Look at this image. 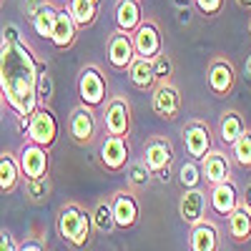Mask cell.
Listing matches in <instances>:
<instances>
[{"label":"cell","mask_w":251,"mask_h":251,"mask_svg":"<svg viewBox=\"0 0 251 251\" xmlns=\"http://www.w3.org/2000/svg\"><path fill=\"white\" fill-rule=\"evenodd\" d=\"M38 58L25 40H0V93L18 118H30L38 108L35 78Z\"/></svg>","instance_id":"6da1fadb"},{"label":"cell","mask_w":251,"mask_h":251,"mask_svg":"<svg viewBox=\"0 0 251 251\" xmlns=\"http://www.w3.org/2000/svg\"><path fill=\"white\" fill-rule=\"evenodd\" d=\"M58 234L75 251L86 249L91 244V234H93L91 214L86 211V208H80L78 203H66L58 214Z\"/></svg>","instance_id":"7a4b0ae2"},{"label":"cell","mask_w":251,"mask_h":251,"mask_svg":"<svg viewBox=\"0 0 251 251\" xmlns=\"http://www.w3.org/2000/svg\"><path fill=\"white\" fill-rule=\"evenodd\" d=\"M78 98L83 106L100 108L108 100V80L98 66H86L78 73Z\"/></svg>","instance_id":"3957f363"},{"label":"cell","mask_w":251,"mask_h":251,"mask_svg":"<svg viewBox=\"0 0 251 251\" xmlns=\"http://www.w3.org/2000/svg\"><path fill=\"white\" fill-rule=\"evenodd\" d=\"M28 141L43 146V149H53V143L58 141V118L48 106H38L35 113L28 118V128H25Z\"/></svg>","instance_id":"277c9868"},{"label":"cell","mask_w":251,"mask_h":251,"mask_svg":"<svg viewBox=\"0 0 251 251\" xmlns=\"http://www.w3.org/2000/svg\"><path fill=\"white\" fill-rule=\"evenodd\" d=\"M103 128L108 136H123L128 138L131 133V103L123 96H111L106 100V111H103Z\"/></svg>","instance_id":"5b68a950"},{"label":"cell","mask_w":251,"mask_h":251,"mask_svg":"<svg viewBox=\"0 0 251 251\" xmlns=\"http://www.w3.org/2000/svg\"><path fill=\"white\" fill-rule=\"evenodd\" d=\"M151 111L161 121H176L181 113V93L171 80L156 83L151 91Z\"/></svg>","instance_id":"8992f818"},{"label":"cell","mask_w":251,"mask_h":251,"mask_svg":"<svg viewBox=\"0 0 251 251\" xmlns=\"http://www.w3.org/2000/svg\"><path fill=\"white\" fill-rule=\"evenodd\" d=\"M18 166H20V174H23V181L48 176V169H50L48 149H43V146H38L33 141L23 143L20 151H18Z\"/></svg>","instance_id":"52a82bcc"},{"label":"cell","mask_w":251,"mask_h":251,"mask_svg":"<svg viewBox=\"0 0 251 251\" xmlns=\"http://www.w3.org/2000/svg\"><path fill=\"white\" fill-rule=\"evenodd\" d=\"M98 161L106 171L111 174H121L131 161V146L128 138L123 136H106V141L100 143L98 149Z\"/></svg>","instance_id":"ba28073f"},{"label":"cell","mask_w":251,"mask_h":251,"mask_svg":"<svg viewBox=\"0 0 251 251\" xmlns=\"http://www.w3.org/2000/svg\"><path fill=\"white\" fill-rule=\"evenodd\" d=\"M96 131H98V123H96V113L88 106H75L68 116V136L75 146H91L96 141Z\"/></svg>","instance_id":"9c48e42d"},{"label":"cell","mask_w":251,"mask_h":251,"mask_svg":"<svg viewBox=\"0 0 251 251\" xmlns=\"http://www.w3.org/2000/svg\"><path fill=\"white\" fill-rule=\"evenodd\" d=\"M111 211H113V219H116V228H133L138 224V216H141V203L136 199L133 191H116L111 196Z\"/></svg>","instance_id":"30bf717a"},{"label":"cell","mask_w":251,"mask_h":251,"mask_svg":"<svg viewBox=\"0 0 251 251\" xmlns=\"http://www.w3.org/2000/svg\"><path fill=\"white\" fill-rule=\"evenodd\" d=\"M206 86L214 96H228L236 86V71L226 58H214L206 71Z\"/></svg>","instance_id":"8fae6325"},{"label":"cell","mask_w":251,"mask_h":251,"mask_svg":"<svg viewBox=\"0 0 251 251\" xmlns=\"http://www.w3.org/2000/svg\"><path fill=\"white\" fill-rule=\"evenodd\" d=\"M146 166H149V171L153 176H158L161 171H166L174 161V146L169 138L163 136H151L143 146V158H141Z\"/></svg>","instance_id":"7c38bea8"},{"label":"cell","mask_w":251,"mask_h":251,"mask_svg":"<svg viewBox=\"0 0 251 251\" xmlns=\"http://www.w3.org/2000/svg\"><path fill=\"white\" fill-rule=\"evenodd\" d=\"M131 40H133L136 55H141V58L153 60L158 53H163V35L153 20H143L138 25V30L131 35Z\"/></svg>","instance_id":"4fadbf2b"},{"label":"cell","mask_w":251,"mask_h":251,"mask_svg":"<svg viewBox=\"0 0 251 251\" xmlns=\"http://www.w3.org/2000/svg\"><path fill=\"white\" fill-rule=\"evenodd\" d=\"M106 58H108V66L113 71H128V66L136 58V48H133V40L128 33H111L108 43H106Z\"/></svg>","instance_id":"5bb4252c"},{"label":"cell","mask_w":251,"mask_h":251,"mask_svg":"<svg viewBox=\"0 0 251 251\" xmlns=\"http://www.w3.org/2000/svg\"><path fill=\"white\" fill-rule=\"evenodd\" d=\"M183 149L194 161H201L211 151V131L201 121H191L183 126Z\"/></svg>","instance_id":"9a60e30c"},{"label":"cell","mask_w":251,"mask_h":251,"mask_svg":"<svg viewBox=\"0 0 251 251\" xmlns=\"http://www.w3.org/2000/svg\"><path fill=\"white\" fill-rule=\"evenodd\" d=\"M201 176L208 186H219L231 181V161L219 149H211L201 158Z\"/></svg>","instance_id":"2e32d148"},{"label":"cell","mask_w":251,"mask_h":251,"mask_svg":"<svg viewBox=\"0 0 251 251\" xmlns=\"http://www.w3.org/2000/svg\"><path fill=\"white\" fill-rule=\"evenodd\" d=\"M206 206H208V201H206V194L201 191V188H186V194L178 201V216L188 226H194V224L203 221Z\"/></svg>","instance_id":"e0dca14e"},{"label":"cell","mask_w":251,"mask_h":251,"mask_svg":"<svg viewBox=\"0 0 251 251\" xmlns=\"http://www.w3.org/2000/svg\"><path fill=\"white\" fill-rule=\"evenodd\" d=\"M78 38V25L75 20L71 18L68 8H58V15H55V25H53V33H50V43L58 48V50H68Z\"/></svg>","instance_id":"ac0fdd59"},{"label":"cell","mask_w":251,"mask_h":251,"mask_svg":"<svg viewBox=\"0 0 251 251\" xmlns=\"http://www.w3.org/2000/svg\"><path fill=\"white\" fill-rule=\"evenodd\" d=\"M239 191L231 181L226 183H219V186H211V194H208V208L219 216H228L239 206Z\"/></svg>","instance_id":"d6986e66"},{"label":"cell","mask_w":251,"mask_h":251,"mask_svg":"<svg viewBox=\"0 0 251 251\" xmlns=\"http://www.w3.org/2000/svg\"><path fill=\"white\" fill-rule=\"evenodd\" d=\"M188 251H219V228L211 221H199L188 234Z\"/></svg>","instance_id":"ffe728a7"},{"label":"cell","mask_w":251,"mask_h":251,"mask_svg":"<svg viewBox=\"0 0 251 251\" xmlns=\"http://www.w3.org/2000/svg\"><path fill=\"white\" fill-rule=\"evenodd\" d=\"M141 23H143L141 0H118L116 3V30L133 35Z\"/></svg>","instance_id":"44dd1931"},{"label":"cell","mask_w":251,"mask_h":251,"mask_svg":"<svg viewBox=\"0 0 251 251\" xmlns=\"http://www.w3.org/2000/svg\"><path fill=\"white\" fill-rule=\"evenodd\" d=\"M226 231H228V239L234 244L251 241V211L244 203H239L234 211L226 216Z\"/></svg>","instance_id":"7402d4cb"},{"label":"cell","mask_w":251,"mask_h":251,"mask_svg":"<svg viewBox=\"0 0 251 251\" xmlns=\"http://www.w3.org/2000/svg\"><path fill=\"white\" fill-rule=\"evenodd\" d=\"M20 178H23V174H20V166H18V156L13 153H0V194H15L18 186H20Z\"/></svg>","instance_id":"603a6c76"},{"label":"cell","mask_w":251,"mask_h":251,"mask_svg":"<svg viewBox=\"0 0 251 251\" xmlns=\"http://www.w3.org/2000/svg\"><path fill=\"white\" fill-rule=\"evenodd\" d=\"M126 73H128V80L133 83V88H138V91H153L156 75H153V63L149 58L136 55Z\"/></svg>","instance_id":"cb8c5ba5"},{"label":"cell","mask_w":251,"mask_h":251,"mask_svg":"<svg viewBox=\"0 0 251 251\" xmlns=\"http://www.w3.org/2000/svg\"><path fill=\"white\" fill-rule=\"evenodd\" d=\"M246 131V126H244V118L239 111H226L221 116V123H219V138L224 146H234L236 138Z\"/></svg>","instance_id":"d4e9b609"},{"label":"cell","mask_w":251,"mask_h":251,"mask_svg":"<svg viewBox=\"0 0 251 251\" xmlns=\"http://www.w3.org/2000/svg\"><path fill=\"white\" fill-rule=\"evenodd\" d=\"M68 13L71 18L75 20L78 30L83 28H91L96 23V15H98V3H93V0H68Z\"/></svg>","instance_id":"484cf974"},{"label":"cell","mask_w":251,"mask_h":251,"mask_svg":"<svg viewBox=\"0 0 251 251\" xmlns=\"http://www.w3.org/2000/svg\"><path fill=\"white\" fill-rule=\"evenodd\" d=\"M55 15H58V5H53V3H48V0H46V3L35 10V15L30 18L33 30L40 38L50 40V33H53V25H55Z\"/></svg>","instance_id":"4316f807"},{"label":"cell","mask_w":251,"mask_h":251,"mask_svg":"<svg viewBox=\"0 0 251 251\" xmlns=\"http://www.w3.org/2000/svg\"><path fill=\"white\" fill-rule=\"evenodd\" d=\"M35 98L38 106H50L53 100V78L48 73V63H38V78H35Z\"/></svg>","instance_id":"83f0119b"},{"label":"cell","mask_w":251,"mask_h":251,"mask_svg":"<svg viewBox=\"0 0 251 251\" xmlns=\"http://www.w3.org/2000/svg\"><path fill=\"white\" fill-rule=\"evenodd\" d=\"M93 228L100 234H111L113 228H116V219H113V211H111V203L108 201H98L96 208H93Z\"/></svg>","instance_id":"f1b7e54d"},{"label":"cell","mask_w":251,"mask_h":251,"mask_svg":"<svg viewBox=\"0 0 251 251\" xmlns=\"http://www.w3.org/2000/svg\"><path fill=\"white\" fill-rule=\"evenodd\" d=\"M25 199L33 203H40L50 196V176H40V178H25L23 183Z\"/></svg>","instance_id":"f546056e"},{"label":"cell","mask_w":251,"mask_h":251,"mask_svg":"<svg viewBox=\"0 0 251 251\" xmlns=\"http://www.w3.org/2000/svg\"><path fill=\"white\" fill-rule=\"evenodd\" d=\"M178 181L183 188H199L203 176H201V161H194V158H188L181 163V169H178Z\"/></svg>","instance_id":"4dcf8cb0"},{"label":"cell","mask_w":251,"mask_h":251,"mask_svg":"<svg viewBox=\"0 0 251 251\" xmlns=\"http://www.w3.org/2000/svg\"><path fill=\"white\" fill-rule=\"evenodd\" d=\"M231 151H234V158H236V163L241 166V169H251V131L249 128L236 138Z\"/></svg>","instance_id":"1f68e13d"},{"label":"cell","mask_w":251,"mask_h":251,"mask_svg":"<svg viewBox=\"0 0 251 251\" xmlns=\"http://www.w3.org/2000/svg\"><path fill=\"white\" fill-rule=\"evenodd\" d=\"M151 171H149V166H146L143 161H136L131 163V169H128V183L133 188H143V186H149L151 183Z\"/></svg>","instance_id":"d6a6232c"},{"label":"cell","mask_w":251,"mask_h":251,"mask_svg":"<svg viewBox=\"0 0 251 251\" xmlns=\"http://www.w3.org/2000/svg\"><path fill=\"white\" fill-rule=\"evenodd\" d=\"M151 63H153V75H156V83L171 80V75H174V63H171V58H169V55H166V50H163V53H158Z\"/></svg>","instance_id":"836d02e7"},{"label":"cell","mask_w":251,"mask_h":251,"mask_svg":"<svg viewBox=\"0 0 251 251\" xmlns=\"http://www.w3.org/2000/svg\"><path fill=\"white\" fill-rule=\"evenodd\" d=\"M191 3L203 18H216L224 10V0H191Z\"/></svg>","instance_id":"e575fe53"},{"label":"cell","mask_w":251,"mask_h":251,"mask_svg":"<svg viewBox=\"0 0 251 251\" xmlns=\"http://www.w3.org/2000/svg\"><path fill=\"white\" fill-rule=\"evenodd\" d=\"M0 251H18V241L8 228H0Z\"/></svg>","instance_id":"d590c367"},{"label":"cell","mask_w":251,"mask_h":251,"mask_svg":"<svg viewBox=\"0 0 251 251\" xmlns=\"http://www.w3.org/2000/svg\"><path fill=\"white\" fill-rule=\"evenodd\" d=\"M3 40H5V43H15V40H23V38H20V28L18 25H5L3 28Z\"/></svg>","instance_id":"8d00e7d4"},{"label":"cell","mask_w":251,"mask_h":251,"mask_svg":"<svg viewBox=\"0 0 251 251\" xmlns=\"http://www.w3.org/2000/svg\"><path fill=\"white\" fill-rule=\"evenodd\" d=\"M18 251H46V246L38 239H25L23 244H18Z\"/></svg>","instance_id":"74e56055"},{"label":"cell","mask_w":251,"mask_h":251,"mask_svg":"<svg viewBox=\"0 0 251 251\" xmlns=\"http://www.w3.org/2000/svg\"><path fill=\"white\" fill-rule=\"evenodd\" d=\"M43 3H46V0H28V3H25V15H28V20L35 15V10L43 5Z\"/></svg>","instance_id":"f35d334b"},{"label":"cell","mask_w":251,"mask_h":251,"mask_svg":"<svg viewBox=\"0 0 251 251\" xmlns=\"http://www.w3.org/2000/svg\"><path fill=\"white\" fill-rule=\"evenodd\" d=\"M244 206H246L249 211H251V183L246 186V191H244Z\"/></svg>","instance_id":"ab89813d"},{"label":"cell","mask_w":251,"mask_h":251,"mask_svg":"<svg viewBox=\"0 0 251 251\" xmlns=\"http://www.w3.org/2000/svg\"><path fill=\"white\" fill-rule=\"evenodd\" d=\"M244 75L251 80V55H246V63H244Z\"/></svg>","instance_id":"60d3db41"},{"label":"cell","mask_w":251,"mask_h":251,"mask_svg":"<svg viewBox=\"0 0 251 251\" xmlns=\"http://www.w3.org/2000/svg\"><path fill=\"white\" fill-rule=\"evenodd\" d=\"M239 3V8H244V10H251V0H236Z\"/></svg>","instance_id":"b9f144b4"},{"label":"cell","mask_w":251,"mask_h":251,"mask_svg":"<svg viewBox=\"0 0 251 251\" xmlns=\"http://www.w3.org/2000/svg\"><path fill=\"white\" fill-rule=\"evenodd\" d=\"M174 3H176V5L183 10V8H188V5H191V0H174Z\"/></svg>","instance_id":"7bdbcfd3"},{"label":"cell","mask_w":251,"mask_h":251,"mask_svg":"<svg viewBox=\"0 0 251 251\" xmlns=\"http://www.w3.org/2000/svg\"><path fill=\"white\" fill-rule=\"evenodd\" d=\"M3 103H5V98H3V93H0V118H3Z\"/></svg>","instance_id":"ee69618b"},{"label":"cell","mask_w":251,"mask_h":251,"mask_svg":"<svg viewBox=\"0 0 251 251\" xmlns=\"http://www.w3.org/2000/svg\"><path fill=\"white\" fill-rule=\"evenodd\" d=\"M249 35H251V15H249Z\"/></svg>","instance_id":"f6af8a7d"},{"label":"cell","mask_w":251,"mask_h":251,"mask_svg":"<svg viewBox=\"0 0 251 251\" xmlns=\"http://www.w3.org/2000/svg\"><path fill=\"white\" fill-rule=\"evenodd\" d=\"M0 8H3V0H0Z\"/></svg>","instance_id":"bcb514c9"},{"label":"cell","mask_w":251,"mask_h":251,"mask_svg":"<svg viewBox=\"0 0 251 251\" xmlns=\"http://www.w3.org/2000/svg\"><path fill=\"white\" fill-rule=\"evenodd\" d=\"M93 3H100V0H93Z\"/></svg>","instance_id":"7dc6e473"}]
</instances>
